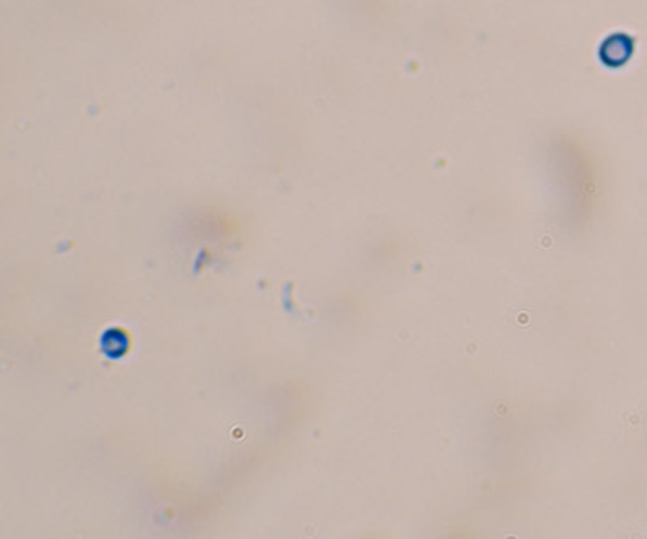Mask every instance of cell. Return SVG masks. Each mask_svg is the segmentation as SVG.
Returning a JSON list of instances; mask_svg holds the SVG:
<instances>
[{
    "label": "cell",
    "instance_id": "6da1fadb",
    "mask_svg": "<svg viewBox=\"0 0 647 539\" xmlns=\"http://www.w3.org/2000/svg\"><path fill=\"white\" fill-rule=\"evenodd\" d=\"M633 52V41L623 34H615L605 39L601 46V59L609 67H620L626 64Z\"/></svg>",
    "mask_w": 647,
    "mask_h": 539
}]
</instances>
